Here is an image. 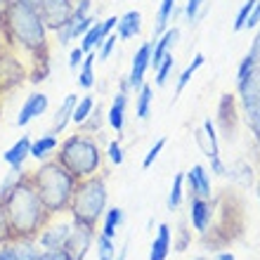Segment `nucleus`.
Masks as SVG:
<instances>
[{"label":"nucleus","instance_id":"nucleus-1","mask_svg":"<svg viewBox=\"0 0 260 260\" xmlns=\"http://www.w3.org/2000/svg\"><path fill=\"white\" fill-rule=\"evenodd\" d=\"M3 208L14 239H36L50 220V213L45 211L41 197L36 194L28 175H24L14 185V189L3 201Z\"/></svg>","mask_w":260,"mask_h":260},{"label":"nucleus","instance_id":"nucleus-2","mask_svg":"<svg viewBox=\"0 0 260 260\" xmlns=\"http://www.w3.org/2000/svg\"><path fill=\"white\" fill-rule=\"evenodd\" d=\"M0 21L5 26L10 41H14L28 55H43L48 50V26L43 24L41 12L19 0H7L0 10Z\"/></svg>","mask_w":260,"mask_h":260},{"label":"nucleus","instance_id":"nucleus-3","mask_svg":"<svg viewBox=\"0 0 260 260\" xmlns=\"http://www.w3.org/2000/svg\"><path fill=\"white\" fill-rule=\"evenodd\" d=\"M28 178H31V185H34L36 194L41 197L43 206H45V211H48L50 215L69 211L71 194H74V187L78 180H76L59 161L43 164L41 168L34 171V175H28Z\"/></svg>","mask_w":260,"mask_h":260},{"label":"nucleus","instance_id":"nucleus-4","mask_svg":"<svg viewBox=\"0 0 260 260\" xmlns=\"http://www.w3.org/2000/svg\"><path fill=\"white\" fill-rule=\"evenodd\" d=\"M57 161L67 168L76 180L90 178L100 171L102 164V151L97 147V142L90 135H71L67 137L59 147Z\"/></svg>","mask_w":260,"mask_h":260},{"label":"nucleus","instance_id":"nucleus-5","mask_svg":"<svg viewBox=\"0 0 260 260\" xmlns=\"http://www.w3.org/2000/svg\"><path fill=\"white\" fill-rule=\"evenodd\" d=\"M69 211L74 215V222H83L88 227H95L97 220L107 211V187L102 178H83L76 182Z\"/></svg>","mask_w":260,"mask_h":260},{"label":"nucleus","instance_id":"nucleus-6","mask_svg":"<svg viewBox=\"0 0 260 260\" xmlns=\"http://www.w3.org/2000/svg\"><path fill=\"white\" fill-rule=\"evenodd\" d=\"M241 102L246 109V121L255 137L260 140V64L253 69V74L248 76L244 83H239Z\"/></svg>","mask_w":260,"mask_h":260},{"label":"nucleus","instance_id":"nucleus-7","mask_svg":"<svg viewBox=\"0 0 260 260\" xmlns=\"http://www.w3.org/2000/svg\"><path fill=\"white\" fill-rule=\"evenodd\" d=\"M38 12L50 31H59L74 17V3L71 0H41Z\"/></svg>","mask_w":260,"mask_h":260},{"label":"nucleus","instance_id":"nucleus-8","mask_svg":"<svg viewBox=\"0 0 260 260\" xmlns=\"http://www.w3.org/2000/svg\"><path fill=\"white\" fill-rule=\"evenodd\" d=\"M95 227H88L83 222H74L71 225V232H69L67 241H64V251L71 260H83L88 255L92 241H95Z\"/></svg>","mask_w":260,"mask_h":260},{"label":"nucleus","instance_id":"nucleus-9","mask_svg":"<svg viewBox=\"0 0 260 260\" xmlns=\"http://www.w3.org/2000/svg\"><path fill=\"white\" fill-rule=\"evenodd\" d=\"M149 57H151V43H142L140 50L133 55V64H130V74H128V88L140 90L144 83V74L149 69Z\"/></svg>","mask_w":260,"mask_h":260},{"label":"nucleus","instance_id":"nucleus-10","mask_svg":"<svg viewBox=\"0 0 260 260\" xmlns=\"http://www.w3.org/2000/svg\"><path fill=\"white\" fill-rule=\"evenodd\" d=\"M45 109H48V95H43V92L28 95L26 102H24V107H21V111H19V116H17V125H19V128L28 125L34 118H38L41 114H45Z\"/></svg>","mask_w":260,"mask_h":260},{"label":"nucleus","instance_id":"nucleus-11","mask_svg":"<svg viewBox=\"0 0 260 260\" xmlns=\"http://www.w3.org/2000/svg\"><path fill=\"white\" fill-rule=\"evenodd\" d=\"M69 232H71V225L69 222H59V225H45L38 234V244L48 251H55V248H64V241H67Z\"/></svg>","mask_w":260,"mask_h":260},{"label":"nucleus","instance_id":"nucleus-12","mask_svg":"<svg viewBox=\"0 0 260 260\" xmlns=\"http://www.w3.org/2000/svg\"><path fill=\"white\" fill-rule=\"evenodd\" d=\"M180 38V31L178 28H168L164 34L158 36L156 41L151 43V57H149V67L156 71V67L161 64V59L166 57V52H171V48L175 45V41Z\"/></svg>","mask_w":260,"mask_h":260},{"label":"nucleus","instance_id":"nucleus-13","mask_svg":"<svg viewBox=\"0 0 260 260\" xmlns=\"http://www.w3.org/2000/svg\"><path fill=\"white\" fill-rule=\"evenodd\" d=\"M31 156V137L21 135L17 142L10 147V149L3 154V161H5L10 168H17V171H24V161Z\"/></svg>","mask_w":260,"mask_h":260},{"label":"nucleus","instance_id":"nucleus-14","mask_svg":"<svg viewBox=\"0 0 260 260\" xmlns=\"http://www.w3.org/2000/svg\"><path fill=\"white\" fill-rule=\"evenodd\" d=\"M125 90H128V83H123V90L116 92L114 102H111L109 114H107V121H109V125L116 130V133H121V130H123V123H125V104H128Z\"/></svg>","mask_w":260,"mask_h":260},{"label":"nucleus","instance_id":"nucleus-15","mask_svg":"<svg viewBox=\"0 0 260 260\" xmlns=\"http://www.w3.org/2000/svg\"><path fill=\"white\" fill-rule=\"evenodd\" d=\"M142 21V14L137 12V10H128L123 17H118V26H116V36L118 41H130V38H135L140 34V24Z\"/></svg>","mask_w":260,"mask_h":260},{"label":"nucleus","instance_id":"nucleus-16","mask_svg":"<svg viewBox=\"0 0 260 260\" xmlns=\"http://www.w3.org/2000/svg\"><path fill=\"white\" fill-rule=\"evenodd\" d=\"M204 133H206V137H208V154L206 156L211 158V168L218 175H227V171H225V166H222V161H220V147H218V135H215V125L211 123V121H204Z\"/></svg>","mask_w":260,"mask_h":260},{"label":"nucleus","instance_id":"nucleus-17","mask_svg":"<svg viewBox=\"0 0 260 260\" xmlns=\"http://www.w3.org/2000/svg\"><path fill=\"white\" fill-rule=\"evenodd\" d=\"M187 182H189V189L197 197H211V180H208V173H206L204 166H194L192 171L187 173Z\"/></svg>","mask_w":260,"mask_h":260},{"label":"nucleus","instance_id":"nucleus-18","mask_svg":"<svg viewBox=\"0 0 260 260\" xmlns=\"http://www.w3.org/2000/svg\"><path fill=\"white\" fill-rule=\"evenodd\" d=\"M78 102V97L76 95H67L64 97V102L59 104V109H57L55 118H52V133H62L69 123H71V116H74V107Z\"/></svg>","mask_w":260,"mask_h":260},{"label":"nucleus","instance_id":"nucleus-19","mask_svg":"<svg viewBox=\"0 0 260 260\" xmlns=\"http://www.w3.org/2000/svg\"><path fill=\"white\" fill-rule=\"evenodd\" d=\"M189 215H192L194 230H197V232H206L208 220H211V206L206 204L201 197L192 199V211H189Z\"/></svg>","mask_w":260,"mask_h":260},{"label":"nucleus","instance_id":"nucleus-20","mask_svg":"<svg viewBox=\"0 0 260 260\" xmlns=\"http://www.w3.org/2000/svg\"><path fill=\"white\" fill-rule=\"evenodd\" d=\"M168 248H171V227L161 225L158 227L156 239H154V244H151L149 260H166L168 258Z\"/></svg>","mask_w":260,"mask_h":260},{"label":"nucleus","instance_id":"nucleus-21","mask_svg":"<svg viewBox=\"0 0 260 260\" xmlns=\"http://www.w3.org/2000/svg\"><path fill=\"white\" fill-rule=\"evenodd\" d=\"M57 144H59V140H57L55 133H48V135H41L36 142H31V156L34 158H48L52 151L57 149Z\"/></svg>","mask_w":260,"mask_h":260},{"label":"nucleus","instance_id":"nucleus-22","mask_svg":"<svg viewBox=\"0 0 260 260\" xmlns=\"http://www.w3.org/2000/svg\"><path fill=\"white\" fill-rule=\"evenodd\" d=\"M107 38V34H104V26L102 21H95L92 26L83 34V43H81V50L83 52H95L100 45H102V41Z\"/></svg>","mask_w":260,"mask_h":260},{"label":"nucleus","instance_id":"nucleus-23","mask_svg":"<svg viewBox=\"0 0 260 260\" xmlns=\"http://www.w3.org/2000/svg\"><path fill=\"white\" fill-rule=\"evenodd\" d=\"M95 59H97L95 52H88V55L83 57L81 74H78V85L85 90H90L95 85Z\"/></svg>","mask_w":260,"mask_h":260},{"label":"nucleus","instance_id":"nucleus-24","mask_svg":"<svg viewBox=\"0 0 260 260\" xmlns=\"http://www.w3.org/2000/svg\"><path fill=\"white\" fill-rule=\"evenodd\" d=\"M173 10H175V0H161V7H158V14H156V24H154V38H158V36L166 31V24L171 21Z\"/></svg>","mask_w":260,"mask_h":260},{"label":"nucleus","instance_id":"nucleus-25","mask_svg":"<svg viewBox=\"0 0 260 260\" xmlns=\"http://www.w3.org/2000/svg\"><path fill=\"white\" fill-rule=\"evenodd\" d=\"M121 222H123V211H121V208H109V211H104V230H102V234H107V237L114 239Z\"/></svg>","mask_w":260,"mask_h":260},{"label":"nucleus","instance_id":"nucleus-26","mask_svg":"<svg viewBox=\"0 0 260 260\" xmlns=\"http://www.w3.org/2000/svg\"><path fill=\"white\" fill-rule=\"evenodd\" d=\"M204 62H206V57L201 55V52H199V55L192 59V64H189V67H187L185 71L180 74V78H178V88H175V95H182V90L187 88V83L192 81L194 71H197V69H201V67H204Z\"/></svg>","mask_w":260,"mask_h":260},{"label":"nucleus","instance_id":"nucleus-27","mask_svg":"<svg viewBox=\"0 0 260 260\" xmlns=\"http://www.w3.org/2000/svg\"><path fill=\"white\" fill-rule=\"evenodd\" d=\"M92 109H95V100H92L90 95L81 97V100L76 102V107H74V116H71V121H74L76 125H81L83 121L92 114Z\"/></svg>","mask_w":260,"mask_h":260},{"label":"nucleus","instance_id":"nucleus-28","mask_svg":"<svg viewBox=\"0 0 260 260\" xmlns=\"http://www.w3.org/2000/svg\"><path fill=\"white\" fill-rule=\"evenodd\" d=\"M149 107H151V88L142 83V88H140V92H137V104H135L137 118H142L144 121V118L149 116Z\"/></svg>","mask_w":260,"mask_h":260},{"label":"nucleus","instance_id":"nucleus-29","mask_svg":"<svg viewBox=\"0 0 260 260\" xmlns=\"http://www.w3.org/2000/svg\"><path fill=\"white\" fill-rule=\"evenodd\" d=\"M173 67H175V57H173V52H166V57L156 67V85L158 88H164L166 83H168V76H171Z\"/></svg>","mask_w":260,"mask_h":260},{"label":"nucleus","instance_id":"nucleus-30","mask_svg":"<svg viewBox=\"0 0 260 260\" xmlns=\"http://www.w3.org/2000/svg\"><path fill=\"white\" fill-rule=\"evenodd\" d=\"M95 17H90V14H85V17H71V21H69V31H71V38H78L81 36L83 38V34L88 31L92 24H95Z\"/></svg>","mask_w":260,"mask_h":260},{"label":"nucleus","instance_id":"nucleus-31","mask_svg":"<svg viewBox=\"0 0 260 260\" xmlns=\"http://www.w3.org/2000/svg\"><path fill=\"white\" fill-rule=\"evenodd\" d=\"M14 248H17V258L19 260H38V253H41L36 248L34 239H17Z\"/></svg>","mask_w":260,"mask_h":260},{"label":"nucleus","instance_id":"nucleus-32","mask_svg":"<svg viewBox=\"0 0 260 260\" xmlns=\"http://www.w3.org/2000/svg\"><path fill=\"white\" fill-rule=\"evenodd\" d=\"M97 255H100V260H116V246H114L111 237H107V234L97 237Z\"/></svg>","mask_w":260,"mask_h":260},{"label":"nucleus","instance_id":"nucleus-33","mask_svg":"<svg viewBox=\"0 0 260 260\" xmlns=\"http://www.w3.org/2000/svg\"><path fill=\"white\" fill-rule=\"evenodd\" d=\"M24 178V173L17 171V168H10V173L5 175V180H3V185H0V204L7 199V194L14 189V185L19 182V180Z\"/></svg>","mask_w":260,"mask_h":260},{"label":"nucleus","instance_id":"nucleus-34","mask_svg":"<svg viewBox=\"0 0 260 260\" xmlns=\"http://www.w3.org/2000/svg\"><path fill=\"white\" fill-rule=\"evenodd\" d=\"M182 182H185V175L178 173L175 180H173L171 194H168V208H171V211H175V208L180 206V201H182Z\"/></svg>","mask_w":260,"mask_h":260},{"label":"nucleus","instance_id":"nucleus-35","mask_svg":"<svg viewBox=\"0 0 260 260\" xmlns=\"http://www.w3.org/2000/svg\"><path fill=\"white\" fill-rule=\"evenodd\" d=\"M255 67H258V62H255V57H253V55H246V57H244V62L239 64V71H237V85L246 81L248 76L253 74V69H255Z\"/></svg>","mask_w":260,"mask_h":260},{"label":"nucleus","instance_id":"nucleus-36","mask_svg":"<svg viewBox=\"0 0 260 260\" xmlns=\"http://www.w3.org/2000/svg\"><path fill=\"white\" fill-rule=\"evenodd\" d=\"M255 0H246L244 5H241V10L237 12V19H234V31H244V24H246L248 14H251V10H253Z\"/></svg>","mask_w":260,"mask_h":260},{"label":"nucleus","instance_id":"nucleus-37","mask_svg":"<svg viewBox=\"0 0 260 260\" xmlns=\"http://www.w3.org/2000/svg\"><path fill=\"white\" fill-rule=\"evenodd\" d=\"M116 41H118V36H116V31L114 34H109L107 38L102 41V45H100V59H109L111 57V52H114V48H116Z\"/></svg>","mask_w":260,"mask_h":260},{"label":"nucleus","instance_id":"nucleus-38","mask_svg":"<svg viewBox=\"0 0 260 260\" xmlns=\"http://www.w3.org/2000/svg\"><path fill=\"white\" fill-rule=\"evenodd\" d=\"M164 147H166V137L156 140V144H154V147L147 151V156H144V161H142V168H151V164H154V161L158 158V154L164 151Z\"/></svg>","mask_w":260,"mask_h":260},{"label":"nucleus","instance_id":"nucleus-39","mask_svg":"<svg viewBox=\"0 0 260 260\" xmlns=\"http://www.w3.org/2000/svg\"><path fill=\"white\" fill-rule=\"evenodd\" d=\"M7 241H14V237H12V230H10V222H7L5 208L0 204V244H7Z\"/></svg>","mask_w":260,"mask_h":260},{"label":"nucleus","instance_id":"nucleus-40","mask_svg":"<svg viewBox=\"0 0 260 260\" xmlns=\"http://www.w3.org/2000/svg\"><path fill=\"white\" fill-rule=\"evenodd\" d=\"M81 125L85 130H100V128H102V109H100V107H95V109H92V114H90V116L85 118Z\"/></svg>","mask_w":260,"mask_h":260},{"label":"nucleus","instance_id":"nucleus-41","mask_svg":"<svg viewBox=\"0 0 260 260\" xmlns=\"http://www.w3.org/2000/svg\"><path fill=\"white\" fill-rule=\"evenodd\" d=\"M206 0H187V5H185V14H187V19H189V24L192 21H197L199 17V10L204 7Z\"/></svg>","mask_w":260,"mask_h":260},{"label":"nucleus","instance_id":"nucleus-42","mask_svg":"<svg viewBox=\"0 0 260 260\" xmlns=\"http://www.w3.org/2000/svg\"><path fill=\"white\" fill-rule=\"evenodd\" d=\"M38 260H71L67 255L64 248H55V251H48V248H43L41 253H38Z\"/></svg>","mask_w":260,"mask_h":260},{"label":"nucleus","instance_id":"nucleus-43","mask_svg":"<svg viewBox=\"0 0 260 260\" xmlns=\"http://www.w3.org/2000/svg\"><path fill=\"white\" fill-rule=\"evenodd\" d=\"M107 154H109V161L114 166H121V164H123V149H121V144H118V142H111L109 149H107Z\"/></svg>","mask_w":260,"mask_h":260},{"label":"nucleus","instance_id":"nucleus-44","mask_svg":"<svg viewBox=\"0 0 260 260\" xmlns=\"http://www.w3.org/2000/svg\"><path fill=\"white\" fill-rule=\"evenodd\" d=\"M0 260H19V258H17V248H14L12 241L0 244Z\"/></svg>","mask_w":260,"mask_h":260},{"label":"nucleus","instance_id":"nucleus-45","mask_svg":"<svg viewBox=\"0 0 260 260\" xmlns=\"http://www.w3.org/2000/svg\"><path fill=\"white\" fill-rule=\"evenodd\" d=\"M83 57H85V52H83L81 48L71 50V55H69V69H71V71H76V69L83 64Z\"/></svg>","mask_w":260,"mask_h":260},{"label":"nucleus","instance_id":"nucleus-46","mask_svg":"<svg viewBox=\"0 0 260 260\" xmlns=\"http://www.w3.org/2000/svg\"><path fill=\"white\" fill-rule=\"evenodd\" d=\"M258 24H260V0H255V5H253V10H251V14H248L244 28H255Z\"/></svg>","mask_w":260,"mask_h":260},{"label":"nucleus","instance_id":"nucleus-47","mask_svg":"<svg viewBox=\"0 0 260 260\" xmlns=\"http://www.w3.org/2000/svg\"><path fill=\"white\" fill-rule=\"evenodd\" d=\"M92 0H78V5H74V17H85L90 12Z\"/></svg>","mask_w":260,"mask_h":260},{"label":"nucleus","instance_id":"nucleus-48","mask_svg":"<svg viewBox=\"0 0 260 260\" xmlns=\"http://www.w3.org/2000/svg\"><path fill=\"white\" fill-rule=\"evenodd\" d=\"M102 26H104V34H107V36L114 34V28L118 26V17L114 14V17H109V19H104V21H102Z\"/></svg>","mask_w":260,"mask_h":260},{"label":"nucleus","instance_id":"nucleus-49","mask_svg":"<svg viewBox=\"0 0 260 260\" xmlns=\"http://www.w3.org/2000/svg\"><path fill=\"white\" fill-rule=\"evenodd\" d=\"M248 55H253L255 62L260 64V31H258V36H255V41H253V45H251V52H248Z\"/></svg>","mask_w":260,"mask_h":260},{"label":"nucleus","instance_id":"nucleus-50","mask_svg":"<svg viewBox=\"0 0 260 260\" xmlns=\"http://www.w3.org/2000/svg\"><path fill=\"white\" fill-rule=\"evenodd\" d=\"M19 3H24V5H31L38 10V5H41V0H19Z\"/></svg>","mask_w":260,"mask_h":260},{"label":"nucleus","instance_id":"nucleus-51","mask_svg":"<svg viewBox=\"0 0 260 260\" xmlns=\"http://www.w3.org/2000/svg\"><path fill=\"white\" fill-rule=\"evenodd\" d=\"M218 260H234V255H232V253H220Z\"/></svg>","mask_w":260,"mask_h":260},{"label":"nucleus","instance_id":"nucleus-52","mask_svg":"<svg viewBox=\"0 0 260 260\" xmlns=\"http://www.w3.org/2000/svg\"><path fill=\"white\" fill-rule=\"evenodd\" d=\"M125 253H128V251H125V248H121V253H118L116 260H125Z\"/></svg>","mask_w":260,"mask_h":260},{"label":"nucleus","instance_id":"nucleus-53","mask_svg":"<svg viewBox=\"0 0 260 260\" xmlns=\"http://www.w3.org/2000/svg\"><path fill=\"white\" fill-rule=\"evenodd\" d=\"M5 3H7V0H0V10H3V7H5Z\"/></svg>","mask_w":260,"mask_h":260},{"label":"nucleus","instance_id":"nucleus-54","mask_svg":"<svg viewBox=\"0 0 260 260\" xmlns=\"http://www.w3.org/2000/svg\"><path fill=\"white\" fill-rule=\"evenodd\" d=\"M258 199H260V185H258Z\"/></svg>","mask_w":260,"mask_h":260}]
</instances>
